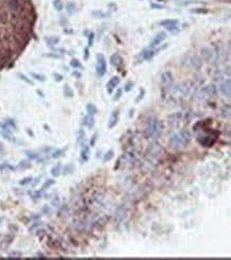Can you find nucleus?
Instances as JSON below:
<instances>
[{"label": "nucleus", "instance_id": "nucleus-54", "mask_svg": "<svg viewBox=\"0 0 231 260\" xmlns=\"http://www.w3.org/2000/svg\"><path fill=\"white\" fill-rule=\"evenodd\" d=\"M202 9H193L192 12L193 13H207L208 11H201Z\"/></svg>", "mask_w": 231, "mask_h": 260}, {"label": "nucleus", "instance_id": "nucleus-53", "mask_svg": "<svg viewBox=\"0 0 231 260\" xmlns=\"http://www.w3.org/2000/svg\"><path fill=\"white\" fill-rule=\"evenodd\" d=\"M45 234V229H37V232H36V236H44Z\"/></svg>", "mask_w": 231, "mask_h": 260}, {"label": "nucleus", "instance_id": "nucleus-50", "mask_svg": "<svg viewBox=\"0 0 231 260\" xmlns=\"http://www.w3.org/2000/svg\"><path fill=\"white\" fill-rule=\"evenodd\" d=\"M41 225H42V222H35L32 226H31V227H30L29 230H30V232H32V230H34V229L37 228V227H39V226H41Z\"/></svg>", "mask_w": 231, "mask_h": 260}, {"label": "nucleus", "instance_id": "nucleus-42", "mask_svg": "<svg viewBox=\"0 0 231 260\" xmlns=\"http://www.w3.org/2000/svg\"><path fill=\"white\" fill-rule=\"evenodd\" d=\"M122 89L119 88L118 90L116 91L115 96L113 97V101H117V100H119V99L122 98Z\"/></svg>", "mask_w": 231, "mask_h": 260}, {"label": "nucleus", "instance_id": "nucleus-3", "mask_svg": "<svg viewBox=\"0 0 231 260\" xmlns=\"http://www.w3.org/2000/svg\"><path fill=\"white\" fill-rule=\"evenodd\" d=\"M182 65L185 66L186 68H193V69H199L202 66V61L201 58L196 55V54H185L184 57L182 58Z\"/></svg>", "mask_w": 231, "mask_h": 260}, {"label": "nucleus", "instance_id": "nucleus-46", "mask_svg": "<svg viewBox=\"0 0 231 260\" xmlns=\"http://www.w3.org/2000/svg\"><path fill=\"white\" fill-rule=\"evenodd\" d=\"M53 150H55V148H52V147H45V148L41 149V152L44 153V154H48V153L52 152Z\"/></svg>", "mask_w": 231, "mask_h": 260}, {"label": "nucleus", "instance_id": "nucleus-40", "mask_svg": "<svg viewBox=\"0 0 231 260\" xmlns=\"http://www.w3.org/2000/svg\"><path fill=\"white\" fill-rule=\"evenodd\" d=\"M51 205L53 207H59L61 205V200H60V197H55L53 199L51 200Z\"/></svg>", "mask_w": 231, "mask_h": 260}, {"label": "nucleus", "instance_id": "nucleus-52", "mask_svg": "<svg viewBox=\"0 0 231 260\" xmlns=\"http://www.w3.org/2000/svg\"><path fill=\"white\" fill-rule=\"evenodd\" d=\"M55 81L60 82V81H62V80H63V76H61V74H58V73H55Z\"/></svg>", "mask_w": 231, "mask_h": 260}, {"label": "nucleus", "instance_id": "nucleus-22", "mask_svg": "<svg viewBox=\"0 0 231 260\" xmlns=\"http://www.w3.org/2000/svg\"><path fill=\"white\" fill-rule=\"evenodd\" d=\"M86 111H87V114L89 115H96L97 113H98V109H97L96 107V105L93 104V103H89V104L86 105Z\"/></svg>", "mask_w": 231, "mask_h": 260}, {"label": "nucleus", "instance_id": "nucleus-59", "mask_svg": "<svg viewBox=\"0 0 231 260\" xmlns=\"http://www.w3.org/2000/svg\"><path fill=\"white\" fill-rule=\"evenodd\" d=\"M0 152H2V147H1V143H0Z\"/></svg>", "mask_w": 231, "mask_h": 260}, {"label": "nucleus", "instance_id": "nucleus-15", "mask_svg": "<svg viewBox=\"0 0 231 260\" xmlns=\"http://www.w3.org/2000/svg\"><path fill=\"white\" fill-rule=\"evenodd\" d=\"M118 120H119V111L116 109V111H114L111 114V117H110V120H109V129H113V127H115L116 124L118 123Z\"/></svg>", "mask_w": 231, "mask_h": 260}, {"label": "nucleus", "instance_id": "nucleus-34", "mask_svg": "<svg viewBox=\"0 0 231 260\" xmlns=\"http://www.w3.org/2000/svg\"><path fill=\"white\" fill-rule=\"evenodd\" d=\"M21 253L20 252H17V251H13V252H10L9 255H8V257L9 258H15V259H18V258H21Z\"/></svg>", "mask_w": 231, "mask_h": 260}, {"label": "nucleus", "instance_id": "nucleus-41", "mask_svg": "<svg viewBox=\"0 0 231 260\" xmlns=\"http://www.w3.org/2000/svg\"><path fill=\"white\" fill-rule=\"evenodd\" d=\"M132 89H133V82L129 81V82H127L125 87H124V90H125L126 92H129V91H131Z\"/></svg>", "mask_w": 231, "mask_h": 260}, {"label": "nucleus", "instance_id": "nucleus-51", "mask_svg": "<svg viewBox=\"0 0 231 260\" xmlns=\"http://www.w3.org/2000/svg\"><path fill=\"white\" fill-rule=\"evenodd\" d=\"M93 41H94V33L93 32H91L90 36H89V46H90V47L93 45Z\"/></svg>", "mask_w": 231, "mask_h": 260}, {"label": "nucleus", "instance_id": "nucleus-2", "mask_svg": "<svg viewBox=\"0 0 231 260\" xmlns=\"http://www.w3.org/2000/svg\"><path fill=\"white\" fill-rule=\"evenodd\" d=\"M163 132V125L158 119H150L147 122L145 129V138L147 139H158L160 138Z\"/></svg>", "mask_w": 231, "mask_h": 260}, {"label": "nucleus", "instance_id": "nucleus-18", "mask_svg": "<svg viewBox=\"0 0 231 260\" xmlns=\"http://www.w3.org/2000/svg\"><path fill=\"white\" fill-rule=\"evenodd\" d=\"M160 151H162V149L160 148L159 144H152L148 149V155L150 157H158L159 154H160Z\"/></svg>", "mask_w": 231, "mask_h": 260}, {"label": "nucleus", "instance_id": "nucleus-25", "mask_svg": "<svg viewBox=\"0 0 231 260\" xmlns=\"http://www.w3.org/2000/svg\"><path fill=\"white\" fill-rule=\"evenodd\" d=\"M1 136L3 137L4 139H7L9 140V141H14L15 140V138H14V136L12 135V133L11 132H6V131H1Z\"/></svg>", "mask_w": 231, "mask_h": 260}, {"label": "nucleus", "instance_id": "nucleus-35", "mask_svg": "<svg viewBox=\"0 0 231 260\" xmlns=\"http://www.w3.org/2000/svg\"><path fill=\"white\" fill-rule=\"evenodd\" d=\"M64 153H65V149L63 150H57V151H55L53 152V154L51 155L52 158H59V157H61V156L64 155Z\"/></svg>", "mask_w": 231, "mask_h": 260}, {"label": "nucleus", "instance_id": "nucleus-60", "mask_svg": "<svg viewBox=\"0 0 231 260\" xmlns=\"http://www.w3.org/2000/svg\"><path fill=\"white\" fill-rule=\"evenodd\" d=\"M2 220H3V218H0V223L2 222Z\"/></svg>", "mask_w": 231, "mask_h": 260}, {"label": "nucleus", "instance_id": "nucleus-43", "mask_svg": "<svg viewBox=\"0 0 231 260\" xmlns=\"http://www.w3.org/2000/svg\"><path fill=\"white\" fill-rule=\"evenodd\" d=\"M97 139H98V133H95L93 136H92V138H91V140H90V146L91 147L95 146V143H96Z\"/></svg>", "mask_w": 231, "mask_h": 260}, {"label": "nucleus", "instance_id": "nucleus-4", "mask_svg": "<svg viewBox=\"0 0 231 260\" xmlns=\"http://www.w3.org/2000/svg\"><path fill=\"white\" fill-rule=\"evenodd\" d=\"M96 71L98 76H103L107 72V61L104 55L101 53L97 54V65Z\"/></svg>", "mask_w": 231, "mask_h": 260}, {"label": "nucleus", "instance_id": "nucleus-6", "mask_svg": "<svg viewBox=\"0 0 231 260\" xmlns=\"http://www.w3.org/2000/svg\"><path fill=\"white\" fill-rule=\"evenodd\" d=\"M218 89H219V91L223 96L225 97H227V98H230V95H231V82H230V79H227L223 81V82L219 84L218 86Z\"/></svg>", "mask_w": 231, "mask_h": 260}, {"label": "nucleus", "instance_id": "nucleus-16", "mask_svg": "<svg viewBox=\"0 0 231 260\" xmlns=\"http://www.w3.org/2000/svg\"><path fill=\"white\" fill-rule=\"evenodd\" d=\"M12 241H13V236L12 235L6 236V237L3 238V240L1 241V243H0V251H6V250L10 246Z\"/></svg>", "mask_w": 231, "mask_h": 260}, {"label": "nucleus", "instance_id": "nucleus-44", "mask_svg": "<svg viewBox=\"0 0 231 260\" xmlns=\"http://www.w3.org/2000/svg\"><path fill=\"white\" fill-rule=\"evenodd\" d=\"M32 181H33V178L29 176V177H26V178H24L23 181H20L19 184L21 185V186H25V185H28V184H30V183H32Z\"/></svg>", "mask_w": 231, "mask_h": 260}, {"label": "nucleus", "instance_id": "nucleus-33", "mask_svg": "<svg viewBox=\"0 0 231 260\" xmlns=\"http://www.w3.org/2000/svg\"><path fill=\"white\" fill-rule=\"evenodd\" d=\"M84 138H85V132H84L83 130H79V132H78V137H77V142L78 143L82 142V141L84 140Z\"/></svg>", "mask_w": 231, "mask_h": 260}, {"label": "nucleus", "instance_id": "nucleus-36", "mask_svg": "<svg viewBox=\"0 0 231 260\" xmlns=\"http://www.w3.org/2000/svg\"><path fill=\"white\" fill-rule=\"evenodd\" d=\"M67 13L68 14H74L75 12H76V4L73 2H69L67 4Z\"/></svg>", "mask_w": 231, "mask_h": 260}, {"label": "nucleus", "instance_id": "nucleus-58", "mask_svg": "<svg viewBox=\"0 0 231 260\" xmlns=\"http://www.w3.org/2000/svg\"><path fill=\"white\" fill-rule=\"evenodd\" d=\"M36 257H39V258H45V256H43L42 254H37V256Z\"/></svg>", "mask_w": 231, "mask_h": 260}, {"label": "nucleus", "instance_id": "nucleus-48", "mask_svg": "<svg viewBox=\"0 0 231 260\" xmlns=\"http://www.w3.org/2000/svg\"><path fill=\"white\" fill-rule=\"evenodd\" d=\"M18 76H19V78H20V79H21V80H24L25 82H27V83H28V84H30V85H32V84H33V82H32V81H31V80L28 79V78H27L26 76H24V74H21V73H19V74H18Z\"/></svg>", "mask_w": 231, "mask_h": 260}, {"label": "nucleus", "instance_id": "nucleus-57", "mask_svg": "<svg viewBox=\"0 0 231 260\" xmlns=\"http://www.w3.org/2000/svg\"><path fill=\"white\" fill-rule=\"evenodd\" d=\"M14 191H15V192H16V193L18 194V195H23V194H24V191L19 190V189H18V190H17L16 188H14Z\"/></svg>", "mask_w": 231, "mask_h": 260}, {"label": "nucleus", "instance_id": "nucleus-32", "mask_svg": "<svg viewBox=\"0 0 231 260\" xmlns=\"http://www.w3.org/2000/svg\"><path fill=\"white\" fill-rule=\"evenodd\" d=\"M64 95L67 97V98H71L73 96H74V92H73V90L71 89V87L68 85H65L64 86Z\"/></svg>", "mask_w": 231, "mask_h": 260}, {"label": "nucleus", "instance_id": "nucleus-19", "mask_svg": "<svg viewBox=\"0 0 231 260\" xmlns=\"http://www.w3.org/2000/svg\"><path fill=\"white\" fill-rule=\"evenodd\" d=\"M126 217H127V209L125 205H122L116 209V218L119 221H122L124 219H126Z\"/></svg>", "mask_w": 231, "mask_h": 260}, {"label": "nucleus", "instance_id": "nucleus-49", "mask_svg": "<svg viewBox=\"0 0 231 260\" xmlns=\"http://www.w3.org/2000/svg\"><path fill=\"white\" fill-rule=\"evenodd\" d=\"M49 213H50V208H49V207L47 206V205H45V206H44V207H43V208H42V213H43V215H45V216H46V215H48Z\"/></svg>", "mask_w": 231, "mask_h": 260}, {"label": "nucleus", "instance_id": "nucleus-13", "mask_svg": "<svg viewBox=\"0 0 231 260\" xmlns=\"http://www.w3.org/2000/svg\"><path fill=\"white\" fill-rule=\"evenodd\" d=\"M177 89H178V91H179L183 97H187V96L191 94L192 86H191V84H190L189 82H183L177 87Z\"/></svg>", "mask_w": 231, "mask_h": 260}, {"label": "nucleus", "instance_id": "nucleus-23", "mask_svg": "<svg viewBox=\"0 0 231 260\" xmlns=\"http://www.w3.org/2000/svg\"><path fill=\"white\" fill-rule=\"evenodd\" d=\"M62 170H63V169H62L61 164H58V165H57V166H55V167H53V168L51 169V174H52V176H55V177H58L59 175L61 174Z\"/></svg>", "mask_w": 231, "mask_h": 260}, {"label": "nucleus", "instance_id": "nucleus-29", "mask_svg": "<svg viewBox=\"0 0 231 260\" xmlns=\"http://www.w3.org/2000/svg\"><path fill=\"white\" fill-rule=\"evenodd\" d=\"M26 155H27V157H28L29 159H31V160L39 158V154L35 152H33V151H26Z\"/></svg>", "mask_w": 231, "mask_h": 260}, {"label": "nucleus", "instance_id": "nucleus-20", "mask_svg": "<svg viewBox=\"0 0 231 260\" xmlns=\"http://www.w3.org/2000/svg\"><path fill=\"white\" fill-rule=\"evenodd\" d=\"M81 158L83 162H86L90 158V147L89 146H82L81 150Z\"/></svg>", "mask_w": 231, "mask_h": 260}, {"label": "nucleus", "instance_id": "nucleus-38", "mask_svg": "<svg viewBox=\"0 0 231 260\" xmlns=\"http://www.w3.org/2000/svg\"><path fill=\"white\" fill-rule=\"evenodd\" d=\"M71 66L73 67V68H82V65H81V63L77 60V58H73V60H71Z\"/></svg>", "mask_w": 231, "mask_h": 260}, {"label": "nucleus", "instance_id": "nucleus-39", "mask_svg": "<svg viewBox=\"0 0 231 260\" xmlns=\"http://www.w3.org/2000/svg\"><path fill=\"white\" fill-rule=\"evenodd\" d=\"M30 167H31V164L29 162H26V160L20 162L19 165H18V169H27V168H30Z\"/></svg>", "mask_w": 231, "mask_h": 260}, {"label": "nucleus", "instance_id": "nucleus-55", "mask_svg": "<svg viewBox=\"0 0 231 260\" xmlns=\"http://www.w3.org/2000/svg\"><path fill=\"white\" fill-rule=\"evenodd\" d=\"M39 180H41V176H39V177H37V178H35V181L33 182V184H32L33 187H35L36 185L39 184Z\"/></svg>", "mask_w": 231, "mask_h": 260}, {"label": "nucleus", "instance_id": "nucleus-47", "mask_svg": "<svg viewBox=\"0 0 231 260\" xmlns=\"http://www.w3.org/2000/svg\"><path fill=\"white\" fill-rule=\"evenodd\" d=\"M6 169L11 170V171H14V170H15L14 167H12V166H10V165H8V164H4V165L0 166V170H1V171H3V170H6Z\"/></svg>", "mask_w": 231, "mask_h": 260}, {"label": "nucleus", "instance_id": "nucleus-14", "mask_svg": "<svg viewBox=\"0 0 231 260\" xmlns=\"http://www.w3.org/2000/svg\"><path fill=\"white\" fill-rule=\"evenodd\" d=\"M110 61H111V64H112L113 66L116 67V68H118L120 69L124 65V60H122V57L120 56V54L118 53H115L113 54L112 56L110 57Z\"/></svg>", "mask_w": 231, "mask_h": 260}, {"label": "nucleus", "instance_id": "nucleus-11", "mask_svg": "<svg viewBox=\"0 0 231 260\" xmlns=\"http://www.w3.org/2000/svg\"><path fill=\"white\" fill-rule=\"evenodd\" d=\"M201 94L205 97H214L217 94V88L215 85H207L201 88Z\"/></svg>", "mask_w": 231, "mask_h": 260}, {"label": "nucleus", "instance_id": "nucleus-10", "mask_svg": "<svg viewBox=\"0 0 231 260\" xmlns=\"http://www.w3.org/2000/svg\"><path fill=\"white\" fill-rule=\"evenodd\" d=\"M119 83H120V79L118 76H113V78H111L109 80V82L107 83V90H108L110 95H112L114 89L119 85Z\"/></svg>", "mask_w": 231, "mask_h": 260}, {"label": "nucleus", "instance_id": "nucleus-17", "mask_svg": "<svg viewBox=\"0 0 231 260\" xmlns=\"http://www.w3.org/2000/svg\"><path fill=\"white\" fill-rule=\"evenodd\" d=\"M83 125L87 127V129H93L94 125H95V118H94L93 115H89L87 114L83 119Z\"/></svg>", "mask_w": 231, "mask_h": 260}, {"label": "nucleus", "instance_id": "nucleus-1", "mask_svg": "<svg viewBox=\"0 0 231 260\" xmlns=\"http://www.w3.org/2000/svg\"><path fill=\"white\" fill-rule=\"evenodd\" d=\"M192 136L191 133L186 130H181L179 133H176L172 135L169 138V147L174 150H180L183 148H186L191 142Z\"/></svg>", "mask_w": 231, "mask_h": 260}, {"label": "nucleus", "instance_id": "nucleus-12", "mask_svg": "<svg viewBox=\"0 0 231 260\" xmlns=\"http://www.w3.org/2000/svg\"><path fill=\"white\" fill-rule=\"evenodd\" d=\"M166 37H167L166 32H159V33H158V34L154 36V38L152 39V41H151L150 49H152V48L159 46V45H160L161 43H162V41H163Z\"/></svg>", "mask_w": 231, "mask_h": 260}, {"label": "nucleus", "instance_id": "nucleus-5", "mask_svg": "<svg viewBox=\"0 0 231 260\" xmlns=\"http://www.w3.org/2000/svg\"><path fill=\"white\" fill-rule=\"evenodd\" d=\"M161 81H162V85L163 88H166L167 90L172 88L174 83V76L170 71H165L163 72V74L161 76Z\"/></svg>", "mask_w": 231, "mask_h": 260}, {"label": "nucleus", "instance_id": "nucleus-28", "mask_svg": "<svg viewBox=\"0 0 231 260\" xmlns=\"http://www.w3.org/2000/svg\"><path fill=\"white\" fill-rule=\"evenodd\" d=\"M53 6H55V9L57 11H62L63 10V2H62V0H53Z\"/></svg>", "mask_w": 231, "mask_h": 260}, {"label": "nucleus", "instance_id": "nucleus-31", "mask_svg": "<svg viewBox=\"0 0 231 260\" xmlns=\"http://www.w3.org/2000/svg\"><path fill=\"white\" fill-rule=\"evenodd\" d=\"M180 117H181V115H180V114H176V115H173V116H170V117H169V123L173 125L174 122H176V124H177L180 121Z\"/></svg>", "mask_w": 231, "mask_h": 260}, {"label": "nucleus", "instance_id": "nucleus-7", "mask_svg": "<svg viewBox=\"0 0 231 260\" xmlns=\"http://www.w3.org/2000/svg\"><path fill=\"white\" fill-rule=\"evenodd\" d=\"M178 23H179V21L177 19H165V20H162L160 22V25L162 27H164L167 31H170V32L176 31L177 29H178Z\"/></svg>", "mask_w": 231, "mask_h": 260}, {"label": "nucleus", "instance_id": "nucleus-9", "mask_svg": "<svg viewBox=\"0 0 231 260\" xmlns=\"http://www.w3.org/2000/svg\"><path fill=\"white\" fill-rule=\"evenodd\" d=\"M108 222H109V217L108 216H101V217H99L98 219L94 220L93 226H94V228L95 229L100 230V229L104 228V226L108 224Z\"/></svg>", "mask_w": 231, "mask_h": 260}, {"label": "nucleus", "instance_id": "nucleus-21", "mask_svg": "<svg viewBox=\"0 0 231 260\" xmlns=\"http://www.w3.org/2000/svg\"><path fill=\"white\" fill-rule=\"evenodd\" d=\"M154 50H144L142 52V56L145 61H150L154 55Z\"/></svg>", "mask_w": 231, "mask_h": 260}, {"label": "nucleus", "instance_id": "nucleus-56", "mask_svg": "<svg viewBox=\"0 0 231 260\" xmlns=\"http://www.w3.org/2000/svg\"><path fill=\"white\" fill-rule=\"evenodd\" d=\"M84 52H85V53H84V58H85V60H87V58H89V49H87V48H85Z\"/></svg>", "mask_w": 231, "mask_h": 260}, {"label": "nucleus", "instance_id": "nucleus-27", "mask_svg": "<svg viewBox=\"0 0 231 260\" xmlns=\"http://www.w3.org/2000/svg\"><path fill=\"white\" fill-rule=\"evenodd\" d=\"M74 170H75V166L73 165V164H71V165L66 166L62 171H63V173H64L65 175H67V174H71V173L74 172Z\"/></svg>", "mask_w": 231, "mask_h": 260}, {"label": "nucleus", "instance_id": "nucleus-24", "mask_svg": "<svg viewBox=\"0 0 231 260\" xmlns=\"http://www.w3.org/2000/svg\"><path fill=\"white\" fill-rule=\"evenodd\" d=\"M45 41L48 46H55V45H57L60 41V38L55 37V36H51V37H46Z\"/></svg>", "mask_w": 231, "mask_h": 260}, {"label": "nucleus", "instance_id": "nucleus-37", "mask_svg": "<svg viewBox=\"0 0 231 260\" xmlns=\"http://www.w3.org/2000/svg\"><path fill=\"white\" fill-rule=\"evenodd\" d=\"M31 76L34 78L35 80H37V81H39V82H45L46 81V76H43V74H39V73H31Z\"/></svg>", "mask_w": 231, "mask_h": 260}, {"label": "nucleus", "instance_id": "nucleus-8", "mask_svg": "<svg viewBox=\"0 0 231 260\" xmlns=\"http://www.w3.org/2000/svg\"><path fill=\"white\" fill-rule=\"evenodd\" d=\"M202 56L207 62H210V63H214L216 58L218 57V53L216 51L212 50V49H209V48H205L202 50Z\"/></svg>", "mask_w": 231, "mask_h": 260}, {"label": "nucleus", "instance_id": "nucleus-30", "mask_svg": "<svg viewBox=\"0 0 231 260\" xmlns=\"http://www.w3.org/2000/svg\"><path fill=\"white\" fill-rule=\"evenodd\" d=\"M55 182L53 181V180H47V181L45 182V184L43 185L42 186V189H41V190L42 191H45L46 189H48L49 187H50V186H52V185H55Z\"/></svg>", "mask_w": 231, "mask_h": 260}, {"label": "nucleus", "instance_id": "nucleus-45", "mask_svg": "<svg viewBox=\"0 0 231 260\" xmlns=\"http://www.w3.org/2000/svg\"><path fill=\"white\" fill-rule=\"evenodd\" d=\"M144 96H145V89L142 88L141 91H140V95L138 96V98L135 99V102H136V103H140V101H142V100H143Z\"/></svg>", "mask_w": 231, "mask_h": 260}, {"label": "nucleus", "instance_id": "nucleus-26", "mask_svg": "<svg viewBox=\"0 0 231 260\" xmlns=\"http://www.w3.org/2000/svg\"><path fill=\"white\" fill-rule=\"evenodd\" d=\"M113 157H114V151H113V150H109V151L104 154V156H103V162H110Z\"/></svg>", "mask_w": 231, "mask_h": 260}]
</instances>
